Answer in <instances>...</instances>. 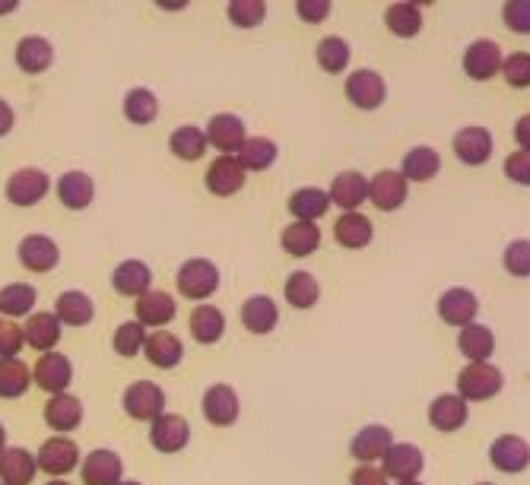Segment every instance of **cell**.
<instances>
[{"instance_id":"1","label":"cell","mask_w":530,"mask_h":485,"mask_svg":"<svg viewBox=\"0 0 530 485\" xmlns=\"http://www.w3.org/2000/svg\"><path fill=\"white\" fill-rule=\"evenodd\" d=\"M175 283H178V292L185 298L204 302V298L213 295L216 286H219V267L207 257H191V260H185V264L178 267Z\"/></svg>"},{"instance_id":"2","label":"cell","mask_w":530,"mask_h":485,"mask_svg":"<svg viewBox=\"0 0 530 485\" xmlns=\"http://www.w3.org/2000/svg\"><path fill=\"white\" fill-rule=\"evenodd\" d=\"M124 413L137 422H153L166 413V390L153 381H134L124 390Z\"/></svg>"},{"instance_id":"3","label":"cell","mask_w":530,"mask_h":485,"mask_svg":"<svg viewBox=\"0 0 530 485\" xmlns=\"http://www.w3.org/2000/svg\"><path fill=\"white\" fill-rule=\"evenodd\" d=\"M505 378L496 365L489 362H470L458 375V394L464 400H489L502 390Z\"/></svg>"},{"instance_id":"4","label":"cell","mask_w":530,"mask_h":485,"mask_svg":"<svg viewBox=\"0 0 530 485\" xmlns=\"http://www.w3.org/2000/svg\"><path fill=\"white\" fill-rule=\"evenodd\" d=\"M343 92H346V99H350L356 108L372 111V108H378L381 102H385L388 86H385V77H381L378 70L362 67V70H353L350 77H346Z\"/></svg>"},{"instance_id":"5","label":"cell","mask_w":530,"mask_h":485,"mask_svg":"<svg viewBox=\"0 0 530 485\" xmlns=\"http://www.w3.org/2000/svg\"><path fill=\"white\" fill-rule=\"evenodd\" d=\"M32 381L39 384L48 394H67V387L73 381V365L64 352H45V356L35 362L32 368Z\"/></svg>"},{"instance_id":"6","label":"cell","mask_w":530,"mask_h":485,"mask_svg":"<svg viewBox=\"0 0 530 485\" xmlns=\"http://www.w3.org/2000/svg\"><path fill=\"white\" fill-rule=\"evenodd\" d=\"M204 134H207V143H213L223 156L239 153L242 143L248 140L245 121L239 115H229V111H219V115H213Z\"/></svg>"},{"instance_id":"7","label":"cell","mask_w":530,"mask_h":485,"mask_svg":"<svg viewBox=\"0 0 530 485\" xmlns=\"http://www.w3.org/2000/svg\"><path fill=\"white\" fill-rule=\"evenodd\" d=\"M77 460H80L77 441H70V438H64V435L48 438V441L39 447V454H35V463H39V470H45L48 476H64V473H70L73 466H77Z\"/></svg>"},{"instance_id":"8","label":"cell","mask_w":530,"mask_h":485,"mask_svg":"<svg viewBox=\"0 0 530 485\" xmlns=\"http://www.w3.org/2000/svg\"><path fill=\"white\" fill-rule=\"evenodd\" d=\"M51 188V181L42 169H16L7 181V200L16 207H35Z\"/></svg>"},{"instance_id":"9","label":"cell","mask_w":530,"mask_h":485,"mask_svg":"<svg viewBox=\"0 0 530 485\" xmlns=\"http://www.w3.org/2000/svg\"><path fill=\"white\" fill-rule=\"evenodd\" d=\"M477 311H480V298L473 295L470 289H464V286H454V289L442 292V298H438V317H442V321L451 324V327L473 324Z\"/></svg>"},{"instance_id":"10","label":"cell","mask_w":530,"mask_h":485,"mask_svg":"<svg viewBox=\"0 0 530 485\" xmlns=\"http://www.w3.org/2000/svg\"><path fill=\"white\" fill-rule=\"evenodd\" d=\"M369 200L378 210L394 213L407 200V178L394 169H381L375 178H369Z\"/></svg>"},{"instance_id":"11","label":"cell","mask_w":530,"mask_h":485,"mask_svg":"<svg viewBox=\"0 0 530 485\" xmlns=\"http://www.w3.org/2000/svg\"><path fill=\"white\" fill-rule=\"evenodd\" d=\"M331 203L334 207H340L343 213H359V207L365 200H369V178H365L362 172H353L346 169L334 178L331 184Z\"/></svg>"},{"instance_id":"12","label":"cell","mask_w":530,"mask_h":485,"mask_svg":"<svg viewBox=\"0 0 530 485\" xmlns=\"http://www.w3.org/2000/svg\"><path fill=\"white\" fill-rule=\"evenodd\" d=\"M150 441L156 451L162 454H175L181 451L188 441H191V425L185 416H175V413H162L159 419H153V428H150Z\"/></svg>"},{"instance_id":"13","label":"cell","mask_w":530,"mask_h":485,"mask_svg":"<svg viewBox=\"0 0 530 485\" xmlns=\"http://www.w3.org/2000/svg\"><path fill=\"white\" fill-rule=\"evenodd\" d=\"M121 457L115 451H108V447H96L93 454L83 457V466H80V476L86 485H118L121 482Z\"/></svg>"},{"instance_id":"14","label":"cell","mask_w":530,"mask_h":485,"mask_svg":"<svg viewBox=\"0 0 530 485\" xmlns=\"http://www.w3.org/2000/svg\"><path fill=\"white\" fill-rule=\"evenodd\" d=\"M464 70L473 80H492L502 70V48L492 39L470 42V48L464 51Z\"/></svg>"},{"instance_id":"15","label":"cell","mask_w":530,"mask_h":485,"mask_svg":"<svg viewBox=\"0 0 530 485\" xmlns=\"http://www.w3.org/2000/svg\"><path fill=\"white\" fill-rule=\"evenodd\" d=\"M16 254H20V264L32 273H48L58 267V260H61L58 245H54L48 235H26L20 241V248H16Z\"/></svg>"},{"instance_id":"16","label":"cell","mask_w":530,"mask_h":485,"mask_svg":"<svg viewBox=\"0 0 530 485\" xmlns=\"http://www.w3.org/2000/svg\"><path fill=\"white\" fill-rule=\"evenodd\" d=\"M207 188L216 197H232L245 188V169L235 156H216L207 169Z\"/></svg>"},{"instance_id":"17","label":"cell","mask_w":530,"mask_h":485,"mask_svg":"<svg viewBox=\"0 0 530 485\" xmlns=\"http://www.w3.org/2000/svg\"><path fill=\"white\" fill-rule=\"evenodd\" d=\"M385 466V476L388 479H397V482H407V479H416L419 473H423V466H426V457L423 451H419L416 444H391V451L385 454V460H381Z\"/></svg>"},{"instance_id":"18","label":"cell","mask_w":530,"mask_h":485,"mask_svg":"<svg viewBox=\"0 0 530 485\" xmlns=\"http://www.w3.org/2000/svg\"><path fill=\"white\" fill-rule=\"evenodd\" d=\"M489 460L502 473H521L530 466V444L518 435H502V438L492 441Z\"/></svg>"},{"instance_id":"19","label":"cell","mask_w":530,"mask_h":485,"mask_svg":"<svg viewBox=\"0 0 530 485\" xmlns=\"http://www.w3.org/2000/svg\"><path fill=\"white\" fill-rule=\"evenodd\" d=\"M391 444H394V435L388 425H365L362 432H356V438L350 441V454L369 466L372 460H385Z\"/></svg>"},{"instance_id":"20","label":"cell","mask_w":530,"mask_h":485,"mask_svg":"<svg viewBox=\"0 0 530 485\" xmlns=\"http://www.w3.org/2000/svg\"><path fill=\"white\" fill-rule=\"evenodd\" d=\"M204 416L210 425L226 428L239 419V394L229 384H213L204 394Z\"/></svg>"},{"instance_id":"21","label":"cell","mask_w":530,"mask_h":485,"mask_svg":"<svg viewBox=\"0 0 530 485\" xmlns=\"http://www.w3.org/2000/svg\"><path fill=\"white\" fill-rule=\"evenodd\" d=\"M35 473H39V463L26 447H4L0 451V482L4 485H29Z\"/></svg>"},{"instance_id":"22","label":"cell","mask_w":530,"mask_h":485,"mask_svg":"<svg viewBox=\"0 0 530 485\" xmlns=\"http://www.w3.org/2000/svg\"><path fill=\"white\" fill-rule=\"evenodd\" d=\"M143 356L156 368H175L181 359H185V346H181V340L172 330H153V333H146Z\"/></svg>"},{"instance_id":"23","label":"cell","mask_w":530,"mask_h":485,"mask_svg":"<svg viewBox=\"0 0 530 485\" xmlns=\"http://www.w3.org/2000/svg\"><path fill=\"white\" fill-rule=\"evenodd\" d=\"M467 416H470V406L461 394H438L429 406V422L438 432H458L467 422Z\"/></svg>"},{"instance_id":"24","label":"cell","mask_w":530,"mask_h":485,"mask_svg":"<svg viewBox=\"0 0 530 485\" xmlns=\"http://www.w3.org/2000/svg\"><path fill=\"white\" fill-rule=\"evenodd\" d=\"M137 324L143 327H166L172 317H175V298L169 292H162V289H150L146 295L137 298Z\"/></svg>"},{"instance_id":"25","label":"cell","mask_w":530,"mask_h":485,"mask_svg":"<svg viewBox=\"0 0 530 485\" xmlns=\"http://www.w3.org/2000/svg\"><path fill=\"white\" fill-rule=\"evenodd\" d=\"M454 153L464 165H483L492 156V134L486 127H464L454 137Z\"/></svg>"},{"instance_id":"26","label":"cell","mask_w":530,"mask_h":485,"mask_svg":"<svg viewBox=\"0 0 530 485\" xmlns=\"http://www.w3.org/2000/svg\"><path fill=\"white\" fill-rule=\"evenodd\" d=\"M150 283H153V273L150 267L143 264V260H121L112 273V286L115 292L127 295V298H140L150 292Z\"/></svg>"},{"instance_id":"27","label":"cell","mask_w":530,"mask_h":485,"mask_svg":"<svg viewBox=\"0 0 530 485\" xmlns=\"http://www.w3.org/2000/svg\"><path fill=\"white\" fill-rule=\"evenodd\" d=\"M23 340L32 349H39V352H54V346H58V340H61L58 314H51V311L32 314L29 321H26V327H23Z\"/></svg>"},{"instance_id":"28","label":"cell","mask_w":530,"mask_h":485,"mask_svg":"<svg viewBox=\"0 0 530 485\" xmlns=\"http://www.w3.org/2000/svg\"><path fill=\"white\" fill-rule=\"evenodd\" d=\"M58 197H61V203L67 210H86L89 203H93V197H96V184L86 172L70 169L58 181Z\"/></svg>"},{"instance_id":"29","label":"cell","mask_w":530,"mask_h":485,"mask_svg":"<svg viewBox=\"0 0 530 485\" xmlns=\"http://www.w3.org/2000/svg\"><path fill=\"white\" fill-rule=\"evenodd\" d=\"M54 314H58L61 324H70V327H83L93 321L96 314V305L93 298L86 292H77V289H67L58 295V302H54Z\"/></svg>"},{"instance_id":"30","label":"cell","mask_w":530,"mask_h":485,"mask_svg":"<svg viewBox=\"0 0 530 485\" xmlns=\"http://www.w3.org/2000/svg\"><path fill=\"white\" fill-rule=\"evenodd\" d=\"M54 61V48L45 35H26V39L16 42V64L26 73H42Z\"/></svg>"},{"instance_id":"31","label":"cell","mask_w":530,"mask_h":485,"mask_svg":"<svg viewBox=\"0 0 530 485\" xmlns=\"http://www.w3.org/2000/svg\"><path fill=\"white\" fill-rule=\"evenodd\" d=\"M45 422L54 428V432H70L83 422V403L73 394H54L45 403Z\"/></svg>"},{"instance_id":"32","label":"cell","mask_w":530,"mask_h":485,"mask_svg":"<svg viewBox=\"0 0 530 485\" xmlns=\"http://www.w3.org/2000/svg\"><path fill=\"white\" fill-rule=\"evenodd\" d=\"M280 321V311H277V302H273L270 295H251L245 298L242 305V324L251 330V333H270Z\"/></svg>"},{"instance_id":"33","label":"cell","mask_w":530,"mask_h":485,"mask_svg":"<svg viewBox=\"0 0 530 485\" xmlns=\"http://www.w3.org/2000/svg\"><path fill=\"white\" fill-rule=\"evenodd\" d=\"M375 229H372V219L362 216V213H343L334 222V238L340 241L343 248H365L372 241Z\"/></svg>"},{"instance_id":"34","label":"cell","mask_w":530,"mask_h":485,"mask_svg":"<svg viewBox=\"0 0 530 485\" xmlns=\"http://www.w3.org/2000/svg\"><path fill=\"white\" fill-rule=\"evenodd\" d=\"M188 327H191V333H194V340H197V343L210 346V343H216V340H223V333H226V317H223V311L213 308V305H197V308L191 311Z\"/></svg>"},{"instance_id":"35","label":"cell","mask_w":530,"mask_h":485,"mask_svg":"<svg viewBox=\"0 0 530 485\" xmlns=\"http://www.w3.org/2000/svg\"><path fill=\"white\" fill-rule=\"evenodd\" d=\"M442 169V156H438L435 146H413L404 156V165H400V175L407 181H429Z\"/></svg>"},{"instance_id":"36","label":"cell","mask_w":530,"mask_h":485,"mask_svg":"<svg viewBox=\"0 0 530 485\" xmlns=\"http://www.w3.org/2000/svg\"><path fill=\"white\" fill-rule=\"evenodd\" d=\"M283 248L292 257L315 254L321 248V229L315 226V222H299V219L289 222V226L283 229Z\"/></svg>"},{"instance_id":"37","label":"cell","mask_w":530,"mask_h":485,"mask_svg":"<svg viewBox=\"0 0 530 485\" xmlns=\"http://www.w3.org/2000/svg\"><path fill=\"white\" fill-rule=\"evenodd\" d=\"M277 153L280 149L270 137H248L239 153H235V159H239V165L245 172H264L277 162Z\"/></svg>"},{"instance_id":"38","label":"cell","mask_w":530,"mask_h":485,"mask_svg":"<svg viewBox=\"0 0 530 485\" xmlns=\"http://www.w3.org/2000/svg\"><path fill=\"white\" fill-rule=\"evenodd\" d=\"M429 0H419V4H407V0H397L385 10V23L394 35L400 39H413V35L423 29V16H419V7H426Z\"/></svg>"},{"instance_id":"39","label":"cell","mask_w":530,"mask_h":485,"mask_svg":"<svg viewBox=\"0 0 530 485\" xmlns=\"http://www.w3.org/2000/svg\"><path fill=\"white\" fill-rule=\"evenodd\" d=\"M286 207L299 222H315L318 216L327 213V207H331V197H327V191H321V188H299L289 197Z\"/></svg>"},{"instance_id":"40","label":"cell","mask_w":530,"mask_h":485,"mask_svg":"<svg viewBox=\"0 0 530 485\" xmlns=\"http://www.w3.org/2000/svg\"><path fill=\"white\" fill-rule=\"evenodd\" d=\"M458 346L470 362H489L492 349H496V337H492V330L486 324H467L461 327Z\"/></svg>"},{"instance_id":"41","label":"cell","mask_w":530,"mask_h":485,"mask_svg":"<svg viewBox=\"0 0 530 485\" xmlns=\"http://www.w3.org/2000/svg\"><path fill=\"white\" fill-rule=\"evenodd\" d=\"M32 384V368L23 359H0V397L13 400L23 397Z\"/></svg>"},{"instance_id":"42","label":"cell","mask_w":530,"mask_h":485,"mask_svg":"<svg viewBox=\"0 0 530 485\" xmlns=\"http://www.w3.org/2000/svg\"><path fill=\"white\" fill-rule=\"evenodd\" d=\"M169 149H172L178 159L194 162V159H200V156L207 153V134L200 127H194V124H185V127L172 130Z\"/></svg>"},{"instance_id":"43","label":"cell","mask_w":530,"mask_h":485,"mask_svg":"<svg viewBox=\"0 0 530 485\" xmlns=\"http://www.w3.org/2000/svg\"><path fill=\"white\" fill-rule=\"evenodd\" d=\"M124 115H127V121H134V124H150V121H156V115H159L156 92H153V89H143V86L131 89V92L124 96Z\"/></svg>"},{"instance_id":"44","label":"cell","mask_w":530,"mask_h":485,"mask_svg":"<svg viewBox=\"0 0 530 485\" xmlns=\"http://www.w3.org/2000/svg\"><path fill=\"white\" fill-rule=\"evenodd\" d=\"M283 292H286V302H289V305L312 308V305L318 302V295H321V286H318V279H315L312 273L296 270V273H289Z\"/></svg>"},{"instance_id":"45","label":"cell","mask_w":530,"mask_h":485,"mask_svg":"<svg viewBox=\"0 0 530 485\" xmlns=\"http://www.w3.org/2000/svg\"><path fill=\"white\" fill-rule=\"evenodd\" d=\"M318 64L327 73H340L350 64V45L340 35H327V39L318 42Z\"/></svg>"},{"instance_id":"46","label":"cell","mask_w":530,"mask_h":485,"mask_svg":"<svg viewBox=\"0 0 530 485\" xmlns=\"http://www.w3.org/2000/svg\"><path fill=\"white\" fill-rule=\"evenodd\" d=\"M35 305V289L29 283H10L0 289V311L10 317H20L26 311H32Z\"/></svg>"},{"instance_id":"47","label":"cell","mask_w":530,"mask_h":485,"mask_svg":"<svg viewBox=\"0 0 530 485\" xmlns=\"http://www.w3.org/2000/svg\"><path fill=\"white\" fill-rule=\"evenodd\" d=\"M267 16V4L264 0H232L229 4V20L239 29H254L261 26Z\"/></svg>"},{"instance_id":"48","label":"cell","mask_w":530,"mask_h":485,"mask_svg":"<svg viewBox=\"0 0 530 485\" xmlns=\"http://www.w3.org/2000/svg\"><path fill=\"white\" fill-rule=\"evenodd\" d=\"M143 343H146L143 324H137V321L118 324V330H115V352H118V356H124V359L137 356V352L143 349Z\"/></svg>"},{"instance_id":"49","label":"cell","mask_w":530,"mask_h":485,"mask_svg":"<svg viewBox=\"0 0 530 485\" xmlns=\"http://www.w3.org/2000/svg\"><path fill=\"white\" fill-rule=\"evenodd\" d=\"M502 77H505L508 86H515V89L530 86V54L518 51V54H508V58H502Z\"/></svg>"},{"instance_id":"50","label":"cell","mask_w":530,"mask_h":485,"mask_svg":"<svg viewBox=\"0 0 530 485\" xmlns=\"http://www.w3.org/2000/svg\"><path fill=\"white\" fill-rule=\"evenodd\" d=\"M502 264H505L508 273L530 276V241L527 238L511 241V245L505 248V254H502Z\"/></svg>"},{"instance_id":"51","label":"cell","mask_w":530,"mask_h":485,"mask_svg":"<svg viewBox=\"0 0 530 485\" xmlns=\"http://www.w3.org/2000/svg\"><path fill=\"white\" fill-rule=\"evenodd\" d=\"M502 20L511 32L530 35V0H508L502 7Z\"/></svg>"},{"instance_id":"52","label":"cell","mask_w":530,"mask_h":485,"mask_svg":"<svg viewBox=\"0 0 530 485\" xmlns=\"http://www.w3.org/2000/svg\"><path fill=\"white\" fill-rule=\"evenodd\" d=\"M23 327L13 321H0V359H13L23 349Z\"/></svg>"},{"instance_id":"53","label":"cell","mask_w":530,"mask_h":485,"mask_svg":"<svg viewBox=\"0 0 530 485\" xmlns=\"http://www.w3.org/2000/svg\"><path fill=\"white\" fill-rule=\"evenodd\" d=\"M505 175L515 184H527L530 188V153L527 149H518V153H511L505 159Z\"/></svg>"},{"instance_id":"54","label":"cell","mask_w":530,"mask_h":485,"mask_svg":"<svg viewBox=\"0 0 530 485\" xmlns=\"http://www.w3.org/2000/svg\"><path fill=\"white\" fill-rule=\"evenodd\" d=\"M296 13L308 23H321V20H327V13H331V0H299Z\"/></svg>"},{"instance_id":"55","label":"cell","mask_w":530,"mask_h":485,"mask_svg":"<svg viewBox=\"0 0 530 485\" xmlns=\"http://www.w3.org/2000/svg\"><path fill=\"white\" fill-rule=\"evenodd\" d=\"M350 485H388L385 470H375V466H359L350 476Z\"/></svg>"},{"instance_id":"56","label":"cell","mask_w":530,"mask_h":485,"mask_svg":"<svg viewBox=\"0 0 530 485\" xmlns=\"http://www.w3.org/2000/svg\"><path fill=\"white\" fill-rule=\"evenodd\" d=\"M515 140H518L521 149H527V153H530V115H521L515 121Z\"/></svg>"},{"instance_id":"57","label":"cell","mask_w":530,"mask_h":485,"mask_svg":"<svg viewBox=\"0 0 530 485\" xmlns=\"http://www.w3.org/2000/svg\"><path fill=\"white\" fill-rule=\"evenodd\" d=\"M13 121H16V115H13L10 102H7V99H0V137H7V134H10V130H13Z\"/></svg>"},{"instance_id":"58","label":"cell","mask_w":530,"mask_h":485,"mask_svg":"<svg viewBox=\"0 0 530 485\" xmlns=\"http://www.w3.org/2000/svg\"><path fill=\"white\" fill-rule=\"evenodd\" d=\"M16 7H20L16 0H0V13H13Z\"/></svg>"},{"instance_id":"59","label":"cell","mask_w":530,"mask_h":485,"mask_svg":"<svg viewBox=\"0 0 530 485\" xmlns=\"http://www.w3.org/2000/svg\"><path fill=\"white\" fill-rule=\"evenodd\" d=\"M7 447V428H4V422H0V451Z\"/></svg>"},{"instance_id":"60","label":"cell","mask_w":530,"mask_h":485,"mask_svg":"<svg viewBox=\"0 0 530 485\" xmlns=\"http://www.w3.org/2000/svg\"><path fill=\"white\" fill-rule=\"evenodd\" d=\"M397 485H423V482H419V479H407V482H397Z\"/></svg>"},{"instance_id":"61","label":"cell","mask_w":530,"mask_h":485,"mask_svg":"<svg viewBox=\"0 0 530 485\" xmlns=\"http://www.w3.org/2000/svg\"><path fill=\"white\" fill-rule=\"evenodd\" d=\"M45 485H70V482H64V479H51V482H45Z\"/></svg>"},{"instance_id":"62","label":"cell","mask_w":530,"mask_h":485,"mask_svg":"<svg viewBox=\"0 0 530 485\" xmlns=\"http://www.w3.org/2000/svg\"><path fill=\"white\" fill-rule=\"evenodd\" d=\"M118 485H140V482H134V479H121Z\"/></svg>"},{"instance_id":"63","label":"cell","mask_w":530,"mask_h":485,"mask_svg":"<svg viewBox=\"0 0 530 485\" xmlns=\"http://www.w3.org/2000/svg\"><path fill=\"white\" fill-rule=\"evenodd\" d=\"M477 485H492V482H477Z\"/></svg>"},{"instance_id":"64","label":"cell","mask_w":530,"mask_h":485,"mask_svg":"<svg viewBox=\"0 0 530 485\" xmlns=\"http://www.w3.org/2000/svg\"><path fill=\"white\" fill-rule=\"evenodd\" d=\"M0 485H4V482H0Z\"/></svg>"}]
</instances>
